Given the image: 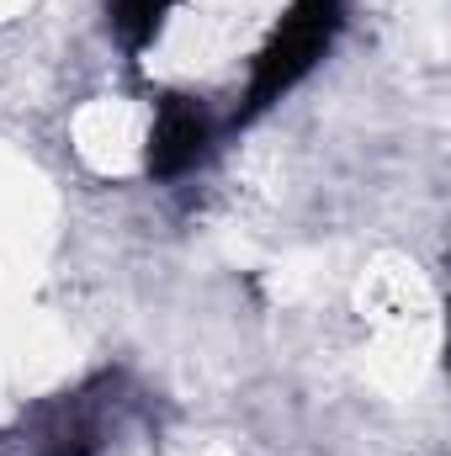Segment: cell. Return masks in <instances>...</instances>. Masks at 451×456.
Masks as SVG:
<instances>
[{"mask_svg":"<svg viewBox=\"0 0 451 456\" xmlns=\"http://www.w3.org/2000/svg\"><path fill=\"white\" fill-rule=\"evenodd\" d=\"M340 21H345V0H292L282 11V21L271 27V37L260 43L255 64H250V86H244V107L234 122H250L266 107H276L298 80L314 75V64L330 53Z\"/></svg>","mask_w":451,"mask_h":456,"instance_id":"obj_1","label":"cell"},{"mask_svg":"<svg viewBox=\"0 0 451 456\" xmlns=\"http://www.w3.org/2000/svg\"><path fill=\"white\" fill-rule=\"evenodd\" d=\"M117 382H122L117 371H102L86 387L37 403L21 419V430L11 436V452L16 456H102L107 452V419H112Z\"/></svg>","mask_w":451,"mask_h":456,"instance_id":"obj_2","label":"cell"},{"mask_svg":"<svg viewBox=\"0 0 451 456\" xmlns=\"http://www.w3.org/2000/svg\"><path fill=\"white\" fill-rule=\"evenodd\" d=\"M213 143H218V127H213L208 102L170 91V96H160V107H154V133H149L144 165H149L154 181H181V175H192V170L213 154Z\"/></svg>","mask_w":451,"mask_h":456,"instance_id":"obj_3","label":"cell"},{"mask_svg":"<svg viewBox=\"0 0 451 456\" xmlns=\"http://www.w3.org/2000/svg\"><path fill=\"white\" fill-rule=\"evenodd\" d=\"M170 5H176V0H107V21H112V32L122 37L127 53H144V48L160 37Z\"/></svg>","mask_w":451,"mask_h":456,"instance_id":"obj_4","label":"cell"}]
</instances>
